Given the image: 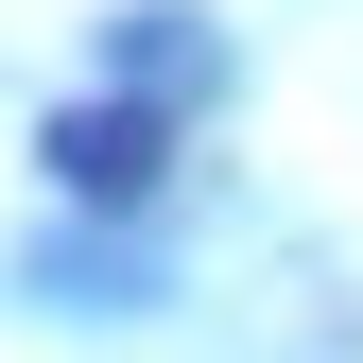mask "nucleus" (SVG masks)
<instances>
[{
  "label": "nucleus",
  "mask_w": 363,
  "mask_h": 363,
  "mask_svg": "<svg viewBox=\"0 0 363 363\" xmlns=\"http://www.w3.org/2000/svg\"><path fill=\"white\" fill-rule=\"evenodd\" d=\"M35 156H52L69 208H139L156 173H173V121H156V104H52V139H35Z\"/></svg>",
  "instance_id": "obj_1"
}]
</instances>
